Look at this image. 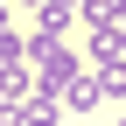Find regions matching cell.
Wrapping results in <instances>:
<instances>
[{
	"mask_svg": "<svg viewBox=\"0 0 126 126\" xmlns=\"http://www.w3.org/2000/svg\"><path fill=\"white\" fill-rule=\"evenodd\" d=\"M35 98V70H28V63H7V70H0V105H28Z\"/></svg>",
	"mask_w": 126,
	"mask_h": 126,
	"instance_id": "1",
	"label": "cell"
},
{
	"mask_svg": "<svg viewBox=\"0 0 126 126\" xmlns=\"http://www.w3.org/2000/svg\"><path fill=\"white\" fill-rule=\"evenodd\" d=\"M98 98H105V84H98V70H77L70 84H63V105H70V112H91Z\"/></svg>",
	"mask_w": 126,
	"mask_h": 126,
	"instance_id": "2",
	"label": "cell"
},
{
	"mask_svg": "<svg viewBox=\"0 0 126 126\" xmlns=\"http://www.w3.org/2000/svg\"><path fill=\"white\" fill-rule=\"evenodd\" d=\"M7 63H28V42L14 35V28H0V70H7Z\"/></svg>",
	"mask_w": 126,
	"mask_h": 126,
	"instance_id": "3",
	"label": "cell"
},
{
	"mask_svg": "<svg viewBox=\"0 0 126 126\" xmlns=\"http://www.w3.org/2000/svg\"><path fill=\"white\" fill-rule=\"evenodd\" d=\"M7 7H14V0H0V28H7Z\"/></svg>",
	"mask_w": 126,
	"mask_h": 126,
	"instance_id": "4",
	"label": "cell"
},
{
	"mask_svg": "<svg viewBox=\"0 0 126 126\" xmlns=\"http://www.w3.org/2000/svg\"><path fill=\"white\" fill-rule=\"evenodd\" d=\"M119 126H126V119H119Z\"/></svg>",
	"mask_w": 126,
	"mask_h": 126,
	"instance_id": "5",
	"label": "cell"
}]
</instances>
